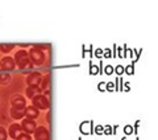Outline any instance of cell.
<instances>
[{
  "label": "cell",
  "instance_id": "1",
  "mask_svg": "<svg viewBox=\"0 0 158 140\" xmlns=\"http://www.w3.org/2000/svg\"><path fill=\"white\" fill-rule=\"evenodd\" d=\"M15 63L17 65L20 69L23 70H28V69H32V62L31 59H29V56L25 50H20L16 53V56H15Z\"/></svg>",
  "mask_w": 158,
  "mask_h": 140
},
{
  "label": "cell",
  "instance_id": "2",
  "mask_svg": "<svg viewBox=\"0 0 158 140\" xmlns=\"http://www.w3.org/2000/svg\"><path fill=\"white\" fill-rule=\"evenodd\" d=\"M29 59H31V62L36 63V65H41L44 62V59H45V56H44V53L40 50L37 48H32L31 50H29Z\"/></svg>",
  "mask_w": 158,
  "mask_h": 140
},
{
  "label": "cell",
  "instance_id": "3",
  "mask_svg": "<svg viewBox=\"0 0 158 140\" xmlns=\"http://www.w3.org/2000/svg\"><path fill=\"white\" fill-rule=\"evenodd\" d=\"M33 107H36V108H49V99H46L44 95H36L33 98Z\"/></svg>",
  "mask_w": 158,
  "mask_h": 140
},
{
  "label": "cell",
  "instance_id": "4",
  "mask_svg": "<svg viewBox=\"0 0 158 140\" xmlns=\"http://www.w3.org/2000/svg\"><path fill=\"white\" fill-rule=\"evenodd\" d=\"M41 79H42L41 74L37 73V72H33L27 77V82H28L29 86H38L40 82H41Z\"/></svg>",
  "mask_w": 158,
  "mask_h": 140
},
{
  "label": "cell",
  "instance_id": "5",
  "mask_svg": "<svg viewBox=\"0 0 158 140\" xmlns=\"http://www.w3.org/2000/svg\"><path fill=\"white\" fill-rule=\"evenodd\" d=\"M21 128L25 131V133H32L36 131V123H34L33 119H24L23 124H21Z\"/></svg>",
  "mask_w": 158,
  "mask_h": 140
},
{
  "label": "cell",
  "instance_id": "6",
  "mask_svg": "<svg viewBox=\"0 0 158 140\" xmlns=\"http://www.w3.org/2000/svg\"><path fill=\"white\" fill-rule=\"evenodd\" d=\"M34 138L36 140H50V135L45 127H38L34 131Z\"/></svg>",
  "mask_w": 158,
  "mask_h": 140
},
{
  "label": "cell",
  "instance_id": "7",
  "mask_svg": "<svg viewBox=\"0 0 158 140\" xmlns=\"http://www.w3.org/2000/svg\"><path fill=\"white\" fill-rule=\"evenodd\" d=\"M0 68L3 70H13L15 69V61L11 57H4L0 62Z\"/></svg>",
  "mask_w": 158,
  "mask_h": 140
},
{
  "label": "cell",
  "instance_id": "8",
  "mask_svg": "<svg viewBox=\"0 0 158 140\" xmlns=\"http://www.w3.org/2000/svg\"><path fill=\"white\" fill-rule=\"evenodd\" d=\"M21 133H23V128H21V126H19V124H12V126L9 127V135H11V138L17 139Z\"/></svg>",
  "mask_w": 158,
  "mask_h": 140
},
{
  "label": "cell",
  "instance_id": "9",
  "mask_svg": "<svg viewBox=\"0 0 158 140\" xmlns=\"http://www.w3.org/2000/svg\"><path fill=\"white\" fill-rule=\"evenodd\" d=\"M92 126H94L92 120H85V122H82V123H81L79 128H81L82 133H91V132L94 131V129H92Z\"/></svg>",
  "mask_w": 158,
  "mask_h": 140
},
{
  "label": "cell",
  "instance_id": "10",
  "mask_svg": "<svg viewBox=\"0 0 158 140\" xmlns=\"http://www.w3.org/2000/svg\"><path fill=\"white\" fill-rule=\"evenodd\" d=\"M11 115L13 119H21L25 115V107H12Z\"/></svg>",
  "mask_w": 158,
  "mask_h": 140
},
{
  "label": "cell",
  "instance_id": "11",
  "mask_svg": "<svg viewBox=\"0 0 158 140\" xmlns=\"http://www.w3.org/2000/svg\"><path fill=\"white\" fill-rule=\"evenodd\" d=\"M41 91H42V90L40 89L38 86H29V87L27 89V97L31 98V99H33L36 95H40V94H41Z\"/></svg>",
  "mask_w": 158,
  "mask_h": 140
},
{
  "label": "cell",
  "instance_id": "12",
  "mask_svg": "<svg viewBox=\"0 0 158 140\" xmlns=\"http://www.w3.org/2000/svg\"><path fill=\"white\" fill-rule=\"evenodd\" d=\"M25 115L28 116V119H34L38 116V110L33 106H29L25 108Z\"/></svg>",
  "mask_w": 158,
  "mask_h": 140
},
{
  "label": "cell",
  "instance_id": "13",
  "mask_svg": "<svg viewBox=\"0 0 158 140\" xmlns=\"http://www.w3.org/2000/svg\"><path fill=\"white\" fill-rule=\"evenodd\" d=\"M12 106L13 107H24L25 106V99L20 95H16L12 98Z\"/></svg>",
  "mask_w": 158,
  "mask_h": 140
},
{
  "label": "cell",
  "instance_id": "14",
  "mask_svg": "<svg viewBox=\"0 0 158 140\" xmlns=\"http://www.w3.org/2000/svg\"><path fill=\"white\" fill-rule=\"evenodd\" d=\"M40 83H41V87H40L41 90H45V91H46V90H50V89H49V87H50V76L44 77Z\"/></svg>",
  "mask_w": 158,
  "mask_h": 140
},
{
  "label": "cell",
  "instance_id": "15",
  "mask_svg": "<svg viewBox=\"0 0 158 140\" xmlns=\"http://www.w3.org/2000/svg\"><path fill=\"white\" fill-rule=\"evenodd\" d=\"M13 48H15V44H2V45H0V50L4 52V53L11 52Z\"/></svg>",
  "mask_w": 158,
  "mask_h": 140
},
{
  "label": "cell",
  "instance_id": "16",
  "mask_svg": "<svg viewBox=\"0 0 158 140\" xmlns=\"http://www.w3.org/2000/svg\"><path fill=\"white\" fill-rule=\"evenodd\" d=\"M9 74L8 73H0V83L2 85H6L9 82Z\"/></svg>",
  "mask_w": 158,
  "mask_h": 140
},
{
  "label": "cell",
  "instance_id": "17",
  "mask_svg": "<svg viewBox=\"0 0 158 140\" xmlns=\"http://www.w3.org/2000/svg\"><path fill=\"white\" fill-rule=\"evenodd\" d=\"M90 74H91V76H95V74H98L99 73V66H98V65H92L91 62H90Z\"/></svg>",
  "mask_w": 158,
  "mask_h": 140
},
{
  "label": "cell",
  "instance_id": "18",
  "mask_svg": "<svg viewBox=\"0 0 158 140\" xmlns=\"http://www.w3.org/2000/svg\"><path fill=\"white\" fill-rule=\"evenodd\" d=\"M115 90H118V91H121V90H123V79H121V78H117V79H116Z\"/></svg>",
  "mask_w": 158,
  "mask_h": 140
},
{
  "label": "cell",
  "instance_id": "19",
  "mask_svg": "<svg viewBox=\"0 0 158 140\" xmlns=\"http://www.w3.org/2000/svg\"><path fill=\"white\" fill-rule=\"evenodd\" d=\"M124 72L128 74V76H132V74L135 73V69H133V63H132V65H129V66H127V68L124 69Z\"/></svg>",
  "mask_w": 158,
  "mask_h": 140
},
{
  "label": "cell",
  "instance_id": "20",
  "mask_svg": "<svg viewBox=\"0 0 158 140\" xmlns=\"http://www.w3.org/2000/svg\"><path fill=\"white\" fill-rule=\"evenodd\" d=\"M34 48H37V49L41 50V49H49V48H50V45H49V44H36V45H34Z\"/></svg>",
  "mask_w": 158,
  "mask_h": 140
},
{
  "label": "cell",
  "instance_id": "21",
  "mask_svg": "<svg viewBox=\"0 0 158 140\" xmlns=\"http://www.w3.org/2000/svg\"><path fill=\"white\" fill-rule=\"evenodd\" d=\"M0 140H7V132L3 127H0Z\"/></svg>",
  "mask_w": 158,
  "mask_h": 140
},
{
  "label": "cell",
  "instance_id": "22",
  "mask_svg": "<svg viewBox=\"0 0 158 140\" xmlns=\"http://www.w3.org/2000/svg\"><path fill=\"white\" fill-rule=\"evenodd\" d=\"M106 90H108V91H113V90H115V83H112V82L106 83Z\"/></svg>",
  "mask_w": 158,
  "mask_h": 140
},
{
  "label": "cell",
  "instance_id": "23",
  "mask_svg": "<svg viewBox=\"0 0 158 140\" xmlns=\"http://www.w3.org/2000/svg\"><path fill=\"white\" fill-rule=\"evenodd\" d=\"M17 140H32L31 139V136H29L28 133H21L20 136L17 138Z\"/></svg>",
  "mask_w": 158,
  "mask_h": 140
},
{
  "label": "cell",
  "instance_id": "24",
  "mask_svg": "<svg viewBox=\"0 0 158 140\" xmlns=\"http://www.w3.org/2000/svg\"><path fill=\"white\" fill-rule=\"evenodd\" d=\"M104 73L108 74V76H111V74L113 73V68L111 66V65H107V66H106V70H104Z\"/></svg>",
  "mask_w": 158,
  "mask_h": 140
},
{
  "label": "cell",
  "instance_id": "25",
  "mask_svg": "<svg viewBox=\"0 0 158 140\" xmlns=\"http://www.w3.org/2000/svg\"><path fill=\"white\" fill-rule=\"evenodd\" d=\"M135 129H133V127L132 126H125V128H124V132L127 133V135H131Z\"/></svg>",
  "mask_w": 158,
  "mask_h": 140
},
{
  "label": "cell",
  "instance_id": "26",
  "mask_svg": "<svg viewBox=\"0 0 158 140\" xmlns=\"http://www.w3.org/2000/svg\"><path fill=\"white\" fill-rule=\"evenodd\" d=\"M103 133H106V135H111V133H112V128H111L110 126L103 127Z\"/></svg>",
  "mask_w": 158,
  "mask_h": 140
},
{
  "label": "cell",
  "instance_id": "27",
  "mask_svg": "<svg viewBox=\"0 0 158 140\" xmlns=\"http://www.w3.org/2000/svg\"><path fill=\"white\" fill-rule=\"evenodd\" d=\"M116 73L118 74V76H121V74L124 73V68H123L121 65H118V66H116Z\"/></svg>",
  "mask_w": 158,
  "mask_h": 140
},
{
  "label": "cell",
  "instance_id": "28",
  "mask_svg": "<svg viewBox=\"0 0 158 140\" xmlns=\"http://www.w3.org/2000/svg\"><path fill=\"white\" fill-rule=\"evenodd\" d=\"M103 56H104V58H111V49L107 48L104 50V54H103Z\"/></svg>",
  "mask_w": 158,
  "mask_h": 140
},
{
  "label": "cell",
  "instance_id": "29",
  "mask_svg": "<svg viewBox=\"0 0 158 140\" xmlns=\"http://www.w3.org/2000/svg\"><path fill=\"white\" fill-rule=\"evenodd\" d=\"M94 131H95L98 135H102V133H103V127H102V126H96Z\"/></svg>",
  "mask_w": 158,
  "mask_h": 140
},
{
  "label": "cell",
  "instance_id": "30",
  "mask_svg": "<svg viewBox=\"0 0 158 140\" xmlns=\"http://www.w3.org/2000/svg\"><path fill=\"white\" fill-rule=\"evenodd\" d=\"M98 89H99V91H104V90H106V83H104V82L99 83V85H98Z\"/></svg>",
  "mask_w": 158,
  "mask_h": 140
},
{
  "label": "cell",
  "instance_id": "31",
  "mask_svg": "<svg viewBox=\"0 0 158 140\" xmlns=\"http://www.w3.org/2000/svg\"><path fill=\"white\" fill-rule=\"evenodd\" d=\"M102 54H103V50H102V49H96V50H95V57L100 58V57H102Z\"/></svg>",
  "mask_w": 158,
  "mask_h": 140
},
{
  "label": "cell",
  "instance_id": "32",
  "mask_svg": "<svg viewBox=\"0 0 158 140\" xmlns=\"http://www.w3.org/2000/svg\"><path fill=\"white\" fill-rule=\"evenodd\" d=\"M124 90H125V91H129V90H131V85L129 83H125V89Z\"/></svg>",
  "mask_w": 158,
  "mask_h": 140
}]
</instances>
